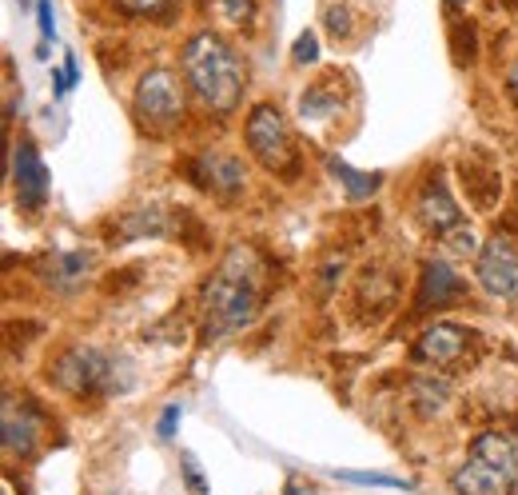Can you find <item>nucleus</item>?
<instances>
[{"mask_svg":"<svg viewBox=\"0 0 518 495\" xmlns=\"http://www.w3.org/2000/svg\"><path fill=\"white\" fill-rule=\"evenodd\" d=\"M259 260L252 248L236 244L212 280L204 284V316H200V340L220 344L236 332H244L259 312Z\"/></svg>","mask_w":518,"mask_h":495,"instance_id":"f257e3e1","label":"nucleus"},{"mask_svg":"<svg viewBox=\"0 0 518 495\" xmlns=\"http://www.w3.org/2000/svg\"><path fill=\"white\" fill-rule=\"evenodd\" d=\"M184 76L208 112H232L244 100V68L224 36L196 32L184 44Z\"/></svg>","mask_w":518,"mask_h":495,"instance_id":"f03ea898","label":"nucleus"},{"mask_svg":"<svg viewBox=\"0 0 518 495\" xmlns=\"http://www.w3.org/2000/svg\"><path fill=\"white\" fill-rule=\"evenodd\" d=\"M52 380L64 392H128L136 384V368L124 352H104V348H72L56 360Z\"/></svg>","mask_w":518,"mask_h":495,"instance_id":"7ed1b4c3","label":"nucleus"},{"mask_svg":"<svg viewBox=\"0 0 518 495\" xmlns=\"http://www.w3.org/2000/svg\"><path fill=\"white\" fill-rule=\"evenodd\" d=\"M136 120L152 132H172L184 120V88L172 68H148L136 84Z\"/></svg>","mask_w":518,"mask_h":495,"instance_id":"20e7f679","label":"nucleus"},{"mask_svg":"<svg viewBox=\"0 0 518 495\" xmlns=\"http://www.w3.org/2000/svg\"><path fill=\"white\" fill-rule=\"evenodd\" d=\"M248 148L263 168H283L291 164V128L287 116L275 104H256L248 116Z\"/></svg>","mask_w":518,"mask_h":495,"instance_id":"39448f33","label":"nucleus"},{"mask_svg":"<svg viewBox=\"0 0 518 495\" xmlns=\"http://www.w3.org/2000/svg\"><path fill=\"white\" fill-rule=\"evenodd\" d=\"M475 276L495 300H518V248L495 236L475 256Z\"/></svg>","mask_w":518,"mask_h":495,"instance_id":"423d86ee","label":"nucleus"},{"mask_svg":"<svg viewBox=\"0 0 518 495\" xmlns=\"http://www.w3.org/2000/svg\"><path fill=\"white\" fill-rule=\"evenodd\" d=\"M96 272V252L92 248H76V252H48L40 260V280L60 292V296H76Z\"/></svg>","mask_w":518,"mask_h":495,"instance_id":"0eeeda50","label":"nucleus"},{"mask_svg":"<svg viewBox=\"0 0 518 495\" xmlns=\"http://www.w3.org/2000/svg\"><path fill=\"white\" fill-rule=\"evenodd\" d=\"M12 188H16L20 208H40L48 196V168L32 140H20L12 148Z\"/></svg>","mask_w":518,"mask_h":495,"instance_id":"6e6552de","label":"nucleus"},{"mask_svg":"<svg viewBox=\"0 0 518 495\" xmlns=\"http://www.w3.org/2000/svg\"><path fill=\"white\" fill-rule=\"evenodd\" d=\"M192 180L204 192H216L220 200H236L244 192V184H248L244 164L236 156H220V152H204L200 160H192Z\"/></svg>","mask_w":518,"mask_h":495,"instance_id":"1a4fd4ad","label":"nucleus"},{"mask_svg":"<svg viewBox=\"0 0 518 495\" xmlns=\"http://www.w3.org/2000/svg\"><path fill=\"white\" fill-rule=\"evenodd\" d=\"M415 212H419L423 228H427V232H435V236H443V240L467 224V220H463V208L455 204V196L447 192V184H443V180H431V184L423 188V196H419Z\"/></svg>","mask_w":518,"mask_h":495,"instance_id":"9d476101","label":"nucleus"},{"mask_svg":"<svg viewBox=\"0 0 518 495\" xmlns=\"http://www.w3.org/2000/svg\"><path fill=\"white\" fill-rule=\"evenodd\" d=\"M0 444H4V452L8 456H32L36 452V444H40V420L24 408V404H16L12 396H4V416H0Z\"/></svg>","mask_w":518,"mask_h":495,"instance_id":"9b49d317","label":"nucleus"},{"mask_svg":"<svg viewBox=\"0 0 518 495\" xmlns=\"http://www.w3.org/2000/svg\"><path fill=\"white\" fill-rule=\"evenodd\" d=\"M515 484L518 480H511L503 468H495V464H487V460H479V456H471V460L451 476L455 495H511Z\"/></svg>","mask_w":518,"mask_h":495,"instance_id":"f8f14e48","label":"nucleus"},{"mask_svg":"<svg viewBox=\"0 0 518 495\" xmlns=\"http://www.w3.org/2000/svg\"><path fill=\"white\" fill-rule=\"evenodd\" d=\"M459 292H463V280L451 268V260L431 256L423 264V280H419V308H447V304L459 300Z\"/></svg>","mask_w":518,"mask_h":495,"instance_id":"ddd939ff","label":"nucleus"},{"mask_svg":"<svg viewBox=\"0 0 518 495\" xmlns=\"http://www.w3.org/2000/svg\"><path fill=\"white\" fill-rule=\"evenodd\" d=\"M467 352V332L455 324H431L419 340H415V360L431 364V368H447Z\"/></svg>","mask_w":518,"mask_h":495,"instance_id":"4468645a","label":"nucleus"},{"mask_svg":"<svg viewBox=\"0 0 518 495\" xmlns=\"http://www.w3.org/2000/svg\"><path fill=\"white\" fill-rule=\"evenodd\" d=\"M479 460H487V464H495V468H503L511 480H518V444L511 436H499V432H483L479 440H475V448H471Z\"/></svg>","mask_w":518,"mask_h":495,"instance_id":"2eb2a0df","label":"nucleus"},{"mask_svg":"<svg viewBox=\"0 0 518 495\" xmlns=\"http://www.w3.org/2000/svg\"><path fill=\"white\" fill-rule=\"evenodd\" d=\"M327 172L343 184V196L347 200H367L375 188H379V172H359V168H351L343 156H327Z\"/></svg>","mask_w":518,"mask_h":495,"instance_id":"dca6fc26","label":"nucleus"},{"mask_svg":"<svg viewBox=\"0 0 518 495\" xmlns=\"http://www.w3.org/2000/svg\"><path fill=\"white\" fill-rule=\"evenodd\" d=\"M116 228H120V232H116V240H120V244H128V240H140V236H160V232L168 228V216H164L160 208H140V212L124 216Z\"/></svg>","mask_w":518,"mask_h":495,"instance_id":"f3484780","label":"nucleus"},{"mask_svg":"<svg viewBox=\"0 0 518 495\" xmlns=\"http://www.w3.org/2000/svg\"><path fill=\"white\" fill-rule=\"evenodd\" d=\"M335 112H339V92L331 84H315V88H307L299 96V116L303 120H327Z\"/></svg>","mask_w":518,"mask_h":495,"instance_id":"a211bd4d","label":"nucleus"},{"mask_svg":"<svg viewBox=\"0 0 518 495\" xmlns=\"http://www.w3.org/2000/svg\"><path fill=\"white\" fill-rule=\"evenodd\" d=\"M335 480L343 484H355V488H391V492H415L411 480H399V476H387V472H351V468H335L331 472Z\"/></svg>","mask_w":518,"mask_h":495,"instance_id":"6ab92c4d","label":"nucleus"},{"mask_svg":"<svg viewBox=\"0 0 518 495\" xmlns=\"http://www.w3.org/2000/svg\"><path fill=\"white\" fill-rule=\"evenodd\" d=\"M415 400H419L423 416L439 412V408H443V400H447V380H423V384H415Z\"/></svg>","mask_w":518,"mask_h":495,"instance_id":"aec40b11","label":"nucleus"},{"mask_svg":"<svg viewBox=\"0 0 518 495\" xmlns=\"http://www.w3.org/2000/svg\"><path fill=\"white\" fill-rule=\"evenodd\" d=\"M323 24H327V32H331V36H339V40L355 32V16H351V8H347V4H327Z\"/></svg>","mask_w":518,"mask_h":495,"instance_id":"412c9836","label":"nucleus"},{"mask_svg":"<svg viewBox=\"0 0 518 495\" xmlns=\"http://www.w3.org/2000/svg\"><path fill=\"white\" fill-rule=\"evenodd\" d=\"M120 12H128V16H168V8H172V0H112Z\"/></svg>","mask_w":518,"mask_h":495,"instance_id":"4be33fe9","label":"nucleus"},{"mask_svg":"<svg viewBox=\"0 0 518 495\" xmlns=\"http://www.w3.org/2000/svg\"><path fill=\"white\" fill-rule=\"evenodd\" d=\"M291 60L295 64H315L319 60V36L307 28V32H299V40H295V48H291Z\"/></svg>","mask_w":518,"mask_h":495,"instance_id":"5701e85b","label":"nucleus"},{"mask_svg":"<svg viewBox=\"0 0 518 495\" xmlns=\"http://www.w3.org/2000/svg\"><path fill=\"white\" fill-rule=\"evenodd\" d=\"M76 80H80V68H76V56L68 52V56H64V68L56 72V96L72 92V88H76Z\"/></svg>","mask_w":518,"mask_h":495,"instance_id":"b1692460","label":"nucleus"},{"mask_svg":"<svg viewBox=\"0 0 518 495\" xmlns=\"http://www.w3.org/2000/svg\"><path fill=\"white\" fill-rule=\"evenodd\" d=\"M180 416H184V408H180V404H168V408L160 412L156 436H160V440H172V436H176V424H180Z\"/></svg>","mask_w":518,"mask_h":495,"instance_id":"393cba45","label":"nucleus"},{"mask_svg":"<svg viewBox=\"0 0 518 495\" xmlns=\"http://www.w3.org/2000/svg\"><path fill=\"white\" fill-rule=\"evenodd\" d=\"M180 468H184V480H188V492L192 495H208V484H204V476H200V468H196V460L184 452L180 456Z\"/></svg>","mask_w":518,"mask_h":495,"instance_id":"a878e982","label":"nucleus"},{"mask_svg":"<svg viewBox=\"0 0 518 495\" xmlns=\"http://www.w3.org/2000/svg\"><path fill=\"white\" fill-rule=\"evenodd\" d=\"M220 4V12L232 20V24H244L248 16H252V0H216Z\"/></svg>","mask_w":518,"mask_h":495,"instance_id":"bb28decb","label":"nucleus"},{"mask_svg":"<svg viewBox=\"0 0 518 495\" xmlns=\"http://www.w3.org/2000/svg\"><path fill=\"white\" fill-rule=\"evenodd\" d=\"M36 20H40V36L52 40L56 36V16H52V0H36Z\"/></svg>","mask_w":518,"mask_h":495,"instance_id":"cd10ccee","label":"nucleus"},{"mask_svg":"<svg viewBox=\"0 0 518 495\" xmlns=\"http://www.w3.org/2000/svg\"><path fill=\"white\" fill-rule=\"evenodd\" d=\"M507 88H511V96L518 100V60L511 64V72H507Z\"/></svg>","mask_w":518,"mask_h":495,"instance_id":"c85d7f7f","label":"nucleus"},{"mask_svg":"<svg viewBox=\"0 0 518 495\" xmlns=\"http://www.w3.org/2000/svg\"><path fill=\"white\" fill-rule=\"evenodd\" d=\"M283 495H311V492H307L299 480H287V484H283Z\"/></svg>","mask_w":518,"mask_h":495,"instance_id":"c756f323","label":"nucleus"},{"mask_svg":"<svg viewBox=\"0 0 518 495\" xmlns=\"http://www.w3.org/2000/svg\"><path fill=\"white\" fill-rule=\"evenodd\" d=\"M20 4H24V8H36V0H20Z\"/></svg>","mask_w":518,"mask_h":495,"instance_id":"7c9ffc66","label":"nucleus"},{"mask_svg":"<svg viewBox=\"0 0 518 495\" xmlns=\"http://www.w3.org/2000/svg\"><path fill=\"white\" fill-rule=\"evenodd\" d=\"M447 4H451V8H459V4H467V0H447Z\"/></svg>","mask_w":518,"mask_h":495,"instance_id":"2f4dec72","label":"nucleus"},{"mask_svg":"<svg viewBox=\"0 0 518 495\" xmlns=\"http://www.w3.org/2000/svg\"><path fill=\"white\" fill-rule=\"evenodd\" d=\"M515 432H518V420H515Z\"/></svg>","mask_w":518,"mask_h":495,"instance_id":"473e14b6","label":"nucleus"}]
</instances>
